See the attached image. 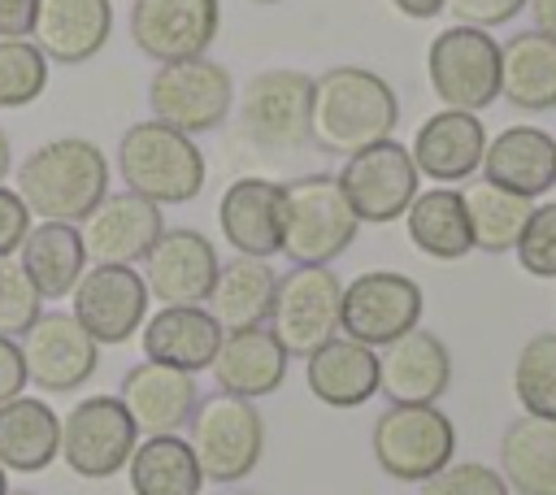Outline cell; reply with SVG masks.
<instances>
[{
    "mask_svg": "<svg viewBox=\"0 0 556 495\" xmlns=\"http://www.w3.org/2000/svg\"><path fill=\"white\" fill-rule=\"evenodd\" d=\"M378 469L395 482H426L456 452V426L439 404H387L369 430Z\"/></svg>",
    "mask_w": 556,
    "mask_h": 495,
    "instance_id": "cell-7",
    "label": "cell"
},
{
    "mask_svg": "<svg viewBox=\"0 0 556 495\" xmlns=\"http://www.w3.org/2000/svg\"><path fill=\"white\" fill-rule=\"evenodd\" d=\"M513 256L530 278H556V200L534 204Z\"/></svg>",
    "mask_w": 556,
    "mask_h": 495,
    "instance_id": "cell-39",
    "label": "cell"
},
{
    "mask_svg": "<svg viewBox=\"0 0 556 495\" xmlns=\"http://www.w3.org/2000/svg\"><path fill=\"white\" fill-rule=\"evenodd\" d=\"M404 230H408L413 248L434 256V261H460L473 252L469 208H465V195L456 187L417 191V200L404 213Z\"/></svg>",
    "mask_w": 556,
    "mask_h": 495,
    "instance_id": "cell-33",
    "label": "cell"
},
{
    "mask_svg": "<svg viewBox=\"0 0 556 495\" xmlns=\"http://www.w3.org/2000/svg\"><path fill=\"white\" fill-rule=\"evenodd\" d=\"M17 347L26 360V378L48 395L78 391L100 365V343L65 308H43L17 339Z\"/></svg>",
    "mask_w": 556,
    "mask_h": 495,
    "instance_id": "cell-15",
    "label": "cell"
},
{
    "mask_svg": "<svg viewBox=\"0 0 556 495\" xmlns=\"http://www.w3.org/2000/svg\"><path fill=\"white\" fill-rule=\"evenodd\" d=\"M426 78L443 109L482 113L500 100V43L478 26H447L426 48Z\"/></svg>",
    "mask_w": 556,
    "mask_h": 495,
    "instance_id": "cell-8",
    "label": "cell"
},
{
    "mask_svg": "<svg viewBox=\"0 0 556 495\" xmlns=\"http://www.w3.org/2000/svg\"><path fill=\"white\" fill-rule=\"evenodd\" d=\"M9 174H13V143H9V135H4V126H0V187H4Z\"/></svg>",
    "mask_w": 556,
    "mask_h": 495,
    "instance_id": "cell-47",
    "label": "cell"
},
{
    "mask_svg": "<svg viewBox=\"0 0 556 495\" xmlns=\"http://www.w3.org/2000/svg\"><path fill=\"white\" fill-rule=\"evenodd\" d=\"M513 395L521 412L556 421V330H539L513 360Z\"/></svg>",
    "mask_w": 556,
    "mask_h": 495,
    "instance_id": "cell-36",
    "label": "cell"
},
{
    "mask_svg": "<svg viewBox=\"0 0 556 495\" xmlns=\"http://www.w3.org/2000/svg\"><path fill=\"white\" fill-rule=\"evenodd\" d=\"M339 308L343 282L330 265H291V274H278L265 326L287 347V356H308L339 334Z\"/></svg>",
    "mask_w": 556,
    "mask_h": 495,
    "instance_id": "cell-10",
    "label": "cell"
},
{
    "mask_svg": "<svg viewBox=\"0 0 556 495\" xmlns=\"http://www.w3.org/2000/svg\"><path fill=\"white\" fill-rule=\"evenodd\" d=\"M361 234L334 174H300L282 182V256L291 265H330Z\"/></svg>",
    "mask_w": 556,
    "mask_h": 495,
    "instance_id": "cell-4",
    "label": "cell"
},
{
    "mask_svg": "<svg viewBox=\"0 0 556 495\" xmlns=\"http://www.w3.org/2000/svg\"><path fill=\"white\" fill-rule=\"evenodd\" d=\"M526 9L534 17V30L547 35V39H556V0H526Z\"/></svg>",
    "mask_w": 556,
    "mask_h": 495,
    "instance_id": "cell-46",
    "label": "cell"
},
{
    "mask_svg": "<svg viewBox=\"0 0 556 495\" xmlns=\"http://www.w3.org/2000/svg\"><path fill=\"white\" fill-rule=\"evenodd\" d=\"M135 495H200L204 473L182 434H148L126 460Z\"/></svg>",
    "mask_w": 556,
    "mask_h": 495,
    "instance_id": "cell-34",
    "label": "cell"
},
{
    "mask_svg": "<svg viewBox=\"0 0 556 495\" xmlns=\"http://www.w3.org/2000/svg\"><path fill=\"white\" fill-rule=\"evenodd\" d=\"M43 313V295L26 278L17 256H0V334L22 339L30 321Z\"/></svg>",
    "mask_w": 556,
    "mask_h": 495,
    "instance_id": "cell-38",
    "label": "cell"
},
{
    "mask_svg": "<svg viewBox=\"0 0 556 495\" xmlns=\"http://www.w3.org/2000/svg\"><path fill=\"white\" fill-rule=\"evenodd\" d=\"M148 282L135 265H87L70 291V313L104 347L126 343L148 321Z\"/></svg>",
    "mask_w": 556,
    "mask_h": 495,
    "instance_id": "cell-14",
    "label": "cell"
},
{
    "mask_svg": "<svg viewBox=\"0 0 556 495\" xmlns=\"http://www.w3.org/2000/svg\"><path fill=\"white\" fill-rule=\"evenodd\" d=\"M400 126L395 87L369 65H330L313 78V135L308 143L326 156H356Z\"/></svg>",
    "mask_w": 556,
    "mask_h": 495,
    "instance_id": "cell-1",
    "label": "cell"
},
{
    "mask_svg": "<svg viewBox=\"0 0 556 495\" xmlns=\"http://www.w3.org/2000/svg\"><path fill=\"white\" fill-rule=\"evenodd\" d=\"M500 478L517 495H556V421L513 417L500 434Z\"/></svg>",
    "mask_w": 556,
    "mask_h": 495,
    "instance_id": "cell-30",
    "label": "cell"
},
{
    "mask_svg": "<svg viewBox=\"0 0 556 495\" xmlns=\"http://www.w3.org/2000/svg\"><path fill=\"white\" fill-rule=\"evenodd\" d=\"M287 365H291V356L274 339L269 326H243V330L222 334V347L208 369L217 378V391L239 395V399H261L282 386Z\"/></svg>",
    "mask_w": 556,
    "mask_h": 495,
    "instance_id": "cell-26",
    "label": "cell"
},
{
    "mask_svg": "<svg viewBox=\"0 0 556 495\" xmlns=\"http://www.w3.org/2000/svg\"><path fill=\"white\" fill-rule=\"evenodd\" d=\"M39 0H0V39H30Z\"/></svg>",
    "mask_w": 556,
    "mask_h": 495,
    "instance_id": "cell-44",
    "label": "cell"
},
{
    "mask_svg": "<svg viewBox=\"0 0 556 495\" xmlns=\"http://www.w3.org/2000/svg\"><path fill=\"white\" fill-rule=\"evenodd\" d=\"M521 9H526V0H447V9H443V13H452V17H456V26L491 30V26L513 22Z\"/></svg>",
    "mask_w": 556,
    "mask_h": 495,
    "instance_id": "cell-41",
    "label": "cell"
},
{
    "mask_svg": "<svg viewBox=\"0 0 556 495\" xmlns=\"http://www.w3.org/2000/svg\"><path fill=\"white\" fill-rule=\"evenodd\" d=\"M113 35V0H39L30 39L48 65H87Z\"/></svg>",
    "mask_w": 556,
    "mask_h": 495,
    "instance_id": "cell-24",
    "label": "cell"
},
{
    "mask_svg": "<svg viewBox=\"0 0 556 495\" xmlns=\"http://www.w3.org/2000/svg\"><path fill=\"white\" fill-rule=\"evenodd\" d=\"M48 56L35 39H0V109H26L48 87Z\"/></svg>",
    "mask_w": 556,
    "mask_h": 495,
    "instance_id": "cell-37",
    "label": "cell"
},
{
    "mask_svg": "<svg viewBox=\"0 0 556 495\" xmlns=\"http://www.w3.org/2000/svg\"><path fill=\"white\" fill-rule=\"evenodd\" d=\"M391 9L413 17V22H430V17H439L447 9V0H391Z\"/></svg>",
    "mask_w": 556,
    "mask_h": 495,
    "instance_id": "cell-45",
    "label": "cell"
},
{
    "mask_svg": "<svg viewBox=\"0 0 556 495\" xmlns=\"http://www.w3.org/2000/svg\"><path fill=\"white\" fill-rule=\"evenodd\" d=\"M452 386V352L434 330H408L378 347V391L387 404H439Z\"/></svg>",
    "mask_w": 556,
    "mask_h": 495,
    "instance_id": "cell-19",
    "label": "cell"
},
{
    "mask_svg": "<svg viewBox=\"0 0 556 495\" xmlns=\"http://www.w3.org/2000/svg\"><path fill=\"white\" fill-rule=\"evenodd\" d=\"M61 456V417L48 399L17 395L0 404V469L39 473Z\"/></svg>",
    "mask_w": 556,
    "mask_h": 495,
    "instance_id": "cell-29",
    "label": "cell"
},
{
    "mask_svg": "<svg viewBox=\"0 0 556 495\" xmlns=\"http://www.w3.org/2000/svg\"><path fill=\"white\" fill-rule=\"evenodd\" d=\"M165 217L161 204L135 195V191H109L83 221V252L87 265H135L152 252L161 239Z\"/></svg>",
    "mask_w": 556,
    "mask_h": 495,
    "instance_id": "cell-18",
    "label": "cell"
},
{
    "mask_svg": "<svg viewBox=\"0 0 556 495\" xmlns=\"http://www.w3.org/2000/svg\"><path fill=\"white\" fill-rule=\"evenodd\" d=\"M0 495H9V473L0 469Z\"/></svg>",
    "mask_w": 556,
    "mask_h": 495,
    "instance_id": "cell-49",
    "label": "cell"
},
{
    "mask_svg": "<svg viewBox=\"0 0 556 495\" xmlns=\"http://www.w3.org/2000/svg\"><path fill=\"white\" fill-rule=\"evenodd\" d=\"M278 274L261 256H235L217 269V282L204 300V308L217 317L222 330H243V326H265L274 308Z\"/></svg>",
    "mask_w": 556,
    "mask_h": 495,
    "instance_id": "cell-32",
    "label": "cell"
},
{
    "mask_svg": "<svg viewBox=\"0 0 556 495\" xmlns=\"http://www.w3.org/2000/svg\"><path fill=\"white\" fill-rule=\"evenodd\" d=\"M426 295L408 274L395 269H369L356 274L343 287V308H339V334L365 343V347H387L404 339L408 330L421 326Z\"/></svg>",
    "mask_w": 556,
    "mask_h": 495,
    "instance_id": "cell-11",
    "label": "cell"
},
{
    "mask_svg": "<svg viewBox=\"0 0 556 495\" xmlns=\"http://www.w3.org/2000/svg\"><path fill=\"white\" fill-rule=\"evenodd\" d=\"M304 382L326 408H361L378 395V352L348 334H334L304 356Z\"/></svg>",
    "mask_w": 556,
    "mask_h": 495,
    "instance_id": "cell-27",
    "label": "cell"
},
{
    "mask_svg": "<svg viewBox=\"0 0 556 495\" xmlns=\"http://www.w3.org/2000/svg\"><path fill=\"white\" fill-rule=\"evenodd\" d=\"M17 195L39 221H87V213L109 195V156L87 135H56L39 143L17 169Z\"/></svg>",
    "mask_w": 556,
    "mask_h": 495,
    "instance_id": "cell-2",
    "label": "cell"
},
{
    "mask_svg": "<svg viewBox=\"0 0 556 495\" xmlns=\"http://www.w3.org/2000/svg\"><path fill=\"white\" fill-rule=\"evenodd\" d=\"M465 195V208H469V226H473V248L478 252H491V256H504L517 248L530 213H534V200L526 195H513L495 182H473Z\"/></svg>",
    "mask_w": 556,
    "mask_h": 495,
    "instance_id": "cell-35",
    "label": "cell"
},
{
    "mask_svg": "<svg viewBox=\"0 0 556 495\" xmlns=\"http://www.w3.org/2000/svg\"><path fill=\"white\" fill-rule=\"evenodd\" d=\"M417 495H513V491L500 478V469H491L482 460H452L434 478H426L417 486Z\"/></svg>",
    "mask_w": 556,
    "mask_h": 495,
    "instance_id": "cell-40",
    "label": "cell"
},
{
    "mask_svg": "<svg viewBox=\"0 0 556 495\" xmlns=\"http://www.w3.org/2000/svg\"><path fill=\"white\" fill-rule=\"evenodd\" d=\"M187 426H191L187 443L200 460L204 482H217V486L243 482L265 456V421L252 399L217 391L195 404Z\"/></svg>",
    "mask_w": 556,
    "mask_h": 495,
    "instance_id": "cell-6",
    "label": "cell"
},
{
    "mask_svg": "<svg viewBox=\"0 0 556 495\" xmlns=\"http://www.w3.org/2000/svg\"><path fill=\"white\" fill-rule=\"evenodd\" d=\"M148 104L161 126H174L195 139V135L217 130L230 117L235 82H230V69L217 65L213 56L169 61V65H156L148 82Z\"/></svg>",
    "mask_w": 556,
    "mask_h": 495,
    "instance_id": "cell-9",
    "label": "cell"
},
{
    "mask_svg": "<svg viewBox=\"0 0 556 495\" xmlns=\"http://www.w3.org/2000/svg\"><path fill=\"white\" fill-rule=\"evenodd\" d=\"M217 495H256V491H239V486H222Z\"/></svg>",
    "mask_w": 556,
    "mask_h": 495,
    "instance_id": "cell-48",
    "label": "cell"
},
{
    "mask_svg": "<svg viewBox=\"0 0 556 495\" xmlns=\"http://www.w3.org/2000/svg\"><path fill=\"white\" fill-rule=\"evenodd\" d=\"M26 360H22V347H17V339H9V334H0V404H9V399H17L22 391H26Z\"/></svg>",
    "mask_w": 556,
    "mask_h": 495,
    "instance_id": "cell-43",
    "label": "cell"
},
{
    "mask_svg": "<svg viewBox=\"0 0 556 495\" xmlns=\"http://www.w3.org/2000/svg\"><path fill=\"white\" fill-rule=\"evenodd\" d=\"M252 4H282V0H252Z\"/></svg>",
    "mask_w": 556,
    "mask_h": 495,
    "instance_id": "cell-50",
    "label": "cell"
},
{
    "mask_svg": "<svg viewBox=\"0 0 556 495\" xmlns=\"http://www.w3.org/2000/svg\"><path fill=\"white\" fill-rule=\"evenodd\" d=\"M135 443L139 430L117 395H87L61 417V460L87 482L122 473Z\"/></svg>",
    "mask_w": 556,
    "mask_h": 495,
    "instance_id": "cell-12",
    "label": "cell"
},
{
    "mask_svg": "<svg viewBox=\"0 0 556 495\" xmlns=\"http://www.w3.org/2000/svg\"><path fill=\"white\" fill-rule=\"evenodd\" d=\"M500 100L521 113L556 109V39L517 30L500 43Z\"/></svg>",
    "mask_w": 556,
    "mask_h": 495,
    "instance_id": "cell-28",
    "label": "cell"
},
{
    "mask_svg": "<svg viewBox=\"0 0 556 495\" xmlns=\"http://www.w3.org/2000/svg\"><path fill=\"white\" fill-rule=\"evenodd\" d=\"M478 174L513 195L539 200L556 187V135H547L543 126H530V122L504 126L500 135L486 139Z\"/></svg>",
    "mask_w": 556,
    "mask_h": 495,
    "instance_id": "cell-23",
    "label": "cell"
},
{
    "mask_svg": "<svg viewBox=\"0 0 556 495\" xmlns=\"http://www.w3.org/2000/svg\"><path fill=\"white\" fill-rule=\"evenodd\" d=\"M126 30L135 48L156 65L208 56V43L222 30V4L217 0H130Z\"/></svg>",
    "mask_w": 556,
    "mask_h": 495,
    "instance_id": "cell-16",
    "label": "cell"
},
{
    "mask_svg": "<svg viewBox=\"0 0 556 495\" xmlns=\"http://www.w3.org/2000/svg\"><path fill=\"white\" fill-rule=\"evenodd\" d=\"M239 130L252 148L295 152L313 135V74L295 65H269L235 96Z\"/></svg>",
    "mask_w": 556,
    "mask_h": 495,
    "instance_id": "cell-5",
    "label": "cell"
},
{
    "mask_svg": "<svg viewBox=\"0 0 556 495\" xmlns=\"http://www.w3.org/2000/svg\"><path fill=\"white\" fill-rule=\"evenodd\" d=\"M117 399L126 404L135 430L148 439V434H178L191 421L200 391H195V373H182V369H169L156 360H139L122 373Z\"/></svg>",
    "mask_w": 556,
    "mask_h": 495,
    "instance_id": "cell-22",
    "label": "cell"
},
{
    "mask_svg": "<svg viewBox=\"0 0 556 495\" xmlns=\"http://www.w3.org/2000/svg\"><path fill=\"white\" fill-rule=\"evenodd\" d=\"M486 126L478 113H460V109H439L430 113L417 135H413V165L417 174L434 178L439 187H456L469 174L482 169V152H486Z\"/></svg>",
    "mask_w": 556,
    "mask_h": 495,
    "instance_id": "cell-20",
    "label": "cell"
},
{
    "mask_svg": "<svg viewBox=\"0 0 556 495\" xmlns=\"http://www.w3.org/2000/svg\"><path fill=\"white\" fill-rule=\"evenodd\" d=\"M117 174L126 191L152 204H191L208 178L200 143L174 126H161L156 117L135 122L117 139Z\"/></svg>",
    "mask_w": 556,
    "mask_h": 495,
    "instance_id": "cell-3",
    "label": "cell"
},
{
    "mask_svg": "<svg viewBox=\"0 0 556 495\" xmlns=\"http://www.w3.org/2000/svg\"><path fill=\"white\" fill-rule=\"evenodd\" d=\"M26 230H30V208L13 187H0V256H17Z\"/></svg>",
    "mask_w": 556,
    "mask_h": 495,
    "instance_id": "cell-42",
    "label": "cell"
},
{
    "mask_svg": "<svg viewBox=\"0 0 556 495\" xmlns=\"http://www.w3.org/2000/svg\"><path fill=\"white\" fill-rule=\"evenodd\" d=\"M9 495H35V491H9Z\"/></svg>",
    "mask_w": 556,
    "mask_h": 495,
    "instance_id": "cell-51",
    "label": "cell"
},
{
    "mask_svg": "<svg viewBox=\"0 0 556 495\" xmlns=\"http://www.w3.org/2000/svg\"><path fill=\"white\" fill-rule=\"evenodd\" d=\"M334 178H339L352 213L361 217V226H387V221H400L408 213V204L417 200L421 174H417L404 143L382 139V143L348 156Z\"/></svg>",
    "mask_w": 556,
    "mask_h": 495,
    "instance_id": "cell-13",
    "label": "cell"
},
{
    "mask_svg": "<svg viewBox=\"0 0 556 495\" xmlns=\"http://www.w3.org/2000/svg\"><path fill=\"white\" fill-rule=\"evenodd\" d=\"M222 326L204 304H161L143 326V360L182 369V373H200L213 365L217 347H222Z\"/></svg>",
    "mask_w": 556,
    "mask_h": 495,
    "instance_id": "cell-25",
    "label": "cell"
},
{
    "mask_svg": "<svg viewBox=\"0 0 556 495\" xmlns=\"http://www.w3.org/2000/svg\"><path fill=\"white\" fill-rule=\"evenodd\" d=\"M17 261L26 269V278L35 282V291L48 300H61L74 291V282L87 269V252H83V234L70 221H35L17 248Z\"/></svg>",
    "mask_w": 556,
    "mask_h": 495,
    "instance_id": "cell-31",
    "label": "cell"
},
{
    "mask_svg": "<svg viewBox=\"0 0 556 495\" xmlns=\"http://www.w3.org/2000/svg\"><path fill=\"white\" fill-rule=\"evenodd\" d=\"M217 226L222 239L239 256H278L282 252V182L243 174L235 178L217 200Z\"/></svg>",
    "mask_w": 556,
    "mask_h": 495,
    "instance_id": "cell-21",
    "label": "cell"
},
{
    "mask_svg": "<svg viewBox=\"0 0 556 495\" xmlns=\"http://www.w3.org/2000/svg\"><path fill=\"white\" fill-rule=\"evenodd\" d=\"M222 256L213 239L191 226H165L143 256V282L156 304H204L217 282Z\"/></svg>",
    "mask_w": 556,
    "mask_h": 495,
    "instance_id": "cell-17",
    "label": "cell"
}]
</instances>
